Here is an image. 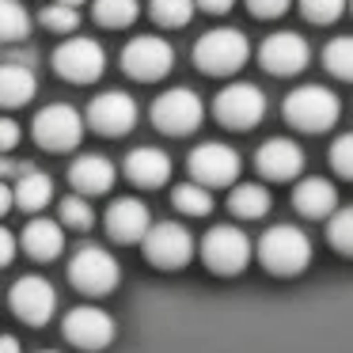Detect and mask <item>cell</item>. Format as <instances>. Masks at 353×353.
I'll return each instance as SVG.
<instances>
[{"label":"cell","instance_id":"obj_1","mask_svg":"<svg viewBox=\"0 0 353 353\" xmlns=\"http://www.w3.org/2000/svg\"><path fill=\"white\" fill-rule=\"evenodd\" d=\"M338 114H342V103L323 84H304V88L285 95V118H289V125H296L304 133L330 130L338 122Z\"/></svg>","mask_w":353,"mask_h":353},{"label":"cell","instance_id":"obj_2","mask_svg":"<svg viewBox=\"0 0 353 353\" xmlns=\"http://www.w3.org/2000/svg\"><path fill=\"white\" fill-rule=\"evenodd\" d=\"M247 57H251L247 34L236 27H216V31L201 34L198 46H194V65L209 77H228V72L243 69Z\"/></svg>","mask_w":353,"mask_h":353},{"label":"cell","instance_id":"obj_3","mask_svg":"<svg viewBox=\"0 0 353 353\" xmlns=\"http://www.w3.org/2000/svg\"><path fill=\"white\" fill-rule=\"evenodd\" d=\"M259 259L274 274H300L312 262V239L296 224H274L259 239Z\"/></svg>","mask_w":353,"mask_h":353},{"label":"cell","instance_id":"obj_4","mask_svg":"<svg viewBox=\"0 0 353 353\" xmlns=\"http://www.w3.org/2000/svg\"><path fill=\"white\" fill-rule=\"evenodd\" d=\"M118 277H122L118 259L110 251H103V247H80L69 262V281L80 292H88V296H107V292H114Z\"/></svg>","mask_w":353,"mask_h":353},{"label":"cell","instance_id":"obj_5","mask_svg":"<svg viewBox=\"0 0 353 353\" xmlns=\"http://www.w3.org/2000/svg\"><path fill=\"white\" fill-rule=\"evenodd\" d=\"M107 69V54L95 39H65L54 50V72L69 84H95Z\"/></svg>","mask_w":353,"mask_h":353},{"label":"cell","instance_id":"obj_6","mask_svg":"<svg viewBox=\"0 0 353 353\" xmlns=\"http://www.w3.org/2000/svg\"><path fill=\"white\" fill-rule=\"evenodd\" d=\"M201 259H205V266L216 270V274H239V270L251 262V239H247V232L236 228V224H216V228H209L205 239H201Z\"/></svg>","mask_w":353,"mask_h":353},{"label":"cell","instance_id":"obj_7","mask_svg":"<svg viewBox=\"0 0 353 353\" xmlns=\"http://www.w3.org/2000/svg\"><path fill=\"white\" fill-rule=\"evenodd\" d=\"M84 137V114L69 103H54L34 114V141L50 152H69Z\"/></svg>","mask_w":353,"mask_h":353},{"label":"cell","instance_id":"obj_8","mask_svg":"<svg viewBox=\"0 0 353 353\" xmlns=\"http://www.w3.org/2000/svg\"><path fill=\"white\" fill-rule=\"evenodd\" d=\"M201 118H205V107H201V99L190 88H171V92H163L160 99L152 103V125L163 133H171V137L194 133L201 125Z\"/></svg>","mask_w":353,"mask_h":353},{"label":"cell","instance_id":"obj_9","mask_svg":"<svg viewBox=\"0 0 353 353\" xmlns=\"http://www.w3.org/2000/svg\"><path fill=\"white\" fill-rule=\"evenodd\" d=\"M141 243H145V259L152 262V266H163V270H179L194 259V236L175 221L148 224Z\"/></svg>","mask_w":353,"mask_h":353},{"label":"cell","instance_id":"obj_10","mask_svg":"<svg viewBox=\"0 0 353 353\" xmlns=\"http://www.w3.org/2000/svg\"><path fill=\"white\" fill-rule=\"evenodd\" d=\"M171 65H175V50H171L168 39H156V34H141L122 50V69L141 84L163 80L171 72Z\"/></svg>","mask_w":353,"mask_h":353},{"label":"cell","instance_id":"obj_11","mask_svg":"<svg viewBox=\"0 0 353 353\" xmlns=\"http://www.w3.org/2000/svg\"><path fill=\"white\" fill-rule=\"evenodd\" d=\"M213 114H216V122L228 125V130H251V125H259L262 114H266V95L254 84H228L216 95Z\"/></svg>","mask_w":353,"mask_h":353},{"label":"cell","instance_id":"obj_12","mask_svg":"<svg viewBox=\"0 0 353 353\" xmlns=\"http://www.w3.org/2000/svg\"><path fill=\"white\" fill-rule=\"evenodd\" d=\"M8 304H12V312H16L23 323L42 327V323H50V315L57 312V292H54V285H50L46 277L27 274V277H19V281L12 285Z\"/></svg>","mask_w":353,"mask_h":353},{"label":"cell","instance_id":"obj_13","mask_svg":"<svg viewBox=\"0 0 353 353\" xmlns=\"http://www.w3.org/2000/svg\"><path fill=\"white\" fill-rule=\"evenodd\" d=\"M259 61H262V69L274 72V77H296V72H304L307 61H312V46H307V39H300L296 31H277L262 42Z\"/></svg>","mask_w":353,"mask_h":353},{"label":"cell","instance_id":"obj_14","mask_svg":"<svg viewBox=\"0 0 353 353\" xmlns=\"http://www.w3.org/2000/svg\"><path fill=\"white\" fill-rule=\"evenodd\" d=\"M88 125L103 137H122L137 125V103L125 92H103L88 103Z\"/></svg>","mask_w":353,"mask_h":353},{"label":"cell","instance_id":"obj_15","mask_svg":"<svg viewBox=\"0 0 353 353\" xmlns=\"http://www.w3.org/2000/svg\"><path fill=\"white\" fill-rule=\"evenodd\" d=\"M190 175L201 186H228L239 175V152L221 141H205L190 152Z\"/></svg>","mask_w":353,"mask_h":353},{"label":"cell","instance_id":"obj_16","mask_svg":"<svg viewBox=\"0 0 353 353\" xmlns=\"http://www.w3.org/2000/svg\"><path fill=\"white\" fill-rule=\"evenodd\" d=\"M65 338L80 350H107L114 342V319L103 307H72L65 315Z\"/></svg>","mask_w":353,"mask_h":353},{"label":"cell","instance_id":"obj_17","mask_svg":"<svg viewBox=\"0 0 353 353\" xmlns=\"http://www.w3.org/2000/svg\"><path fill=\"white\" fill-rule=\"evenodd\" d=\"M148 224H152V213H148V205L141 198H118V201H110V209H107V232H110V239H118V243H137V239H145Z\"/></svg>","mask_w":353,"mask_h":353},{"label":"cell","instance_id":"obj_18","mask_svg":"<svg viewBox=\"0 0 353 353\" xmlns=\"http://www.w3.org/2000/svg\"><path fill=\"white\" fill-rule=\"evenodd\" d=\"M254 163H259V171L266 179H277V183H281V179L300 175V168H304V148L285 141V137H274L254 152Z\"/></svg>","mask_w":353,"mask_h":353},{"label":"cell","instance_id":"obj_19","mask_svg":"<svg viewBox=\"0 0 353 353\" xmlns=\"http://www.w3.org/2000/svg\"><path fill=\"white\" fill-rule=\"evenodd\" d=\"M114 179H118L114 163L99 152L77 156L72 168H69V183H72V190H80V194H107L110 186H114Z\"/></svg>","mask_w":353,"mask_h":353},{"label":"cell","instance_id":"obj_20","mask_svg":"<svg viewBox=\"0 0 353 353\" xmlns=\"http://www.w3.org/2000/svg\"><path fill=\"white\" fill-rule=\"evenodd\" d=\"M125 175L130 183L137 186H163L171 179V160L163 148H152V145H141L125 156Z\"/></svg>","mask_w":353,"mask_h":353},{"label":"cell","instance_id":"obj_21","mask_svg":"<svg viewBox=\"0 0 353 353\" xmlns=\"http://www.w3.org/2000/svg\"><path fill=\"white\" fill-rule=\"evenodd\" d=\"M39 80L27 61H0V107H23L34 99Z\"/></svg>","mask_w":353,"mask_h":353},{"label":"cell","instance_id":"obj_22","mask_svg":"<svg viewBox=\"0 0 353 353\" xmlns=\"http://www.w3.org/2000/svg\"><path fill=\"white\" fill-rule=\"evenodd\" d=\"M61 243H65V232H61V224L57 221H27V228H23V236H19V247H23L31 259H39V262H50V259H57V251H61Z\"/></svg>","mask_w":353,"mask_h":353},{"label":"cell","instance_id":"obj_23","mask_svg":"<svg viewBox=\"0 0 353 353\" xmlns=\"http://www.w3.org/2000/svg\"><path fill=\"white\" fill-rule=\"evenodd\" d=\"M292 201H296V209L304 216H330L338 209V190H334V183L312 175L292 190Z\"/></svg>","mask_w":353,"mask_h":353},{"label":"cell","instance_id":"obj_24","mask_svg":"<svg viewBox=\"0 0 353 353\" xmlns=\"http://www.w3.org/2000/svg\"><path fill=\"white\" fill-rule=\"evenodd\" d=\"M12 194H16V205L23 209V213H39V209H46L50 198H54V179L39 168H27L23 175L12 183Z\"/></svg>","mask_w":353,"mask_h":353},{"label":"cell","instance_id":"obj_25","mask_svg":"<svg viewBox=\"0 0 353 353\" xmlns=\"http://www.w3.org/2000/svg\"><path fill=\"white\" fill-rule=\"evenodd\" d=\"M228 209L243 221H254V216H266L270 213V190L259 183H239L228 198Z\"/></svg>","mask_w":353,"mask_h":353},{"label":"cell","instance_id":"obj_26","mask_svg":"<svg viewBox=\"0 0 353 353\" xmlns=\"http://www.w3.org/2000/svg\"><path fill=\"white\" fill-rule=\"evenodd\" d=\"M171 201H175V209H179V213H186V216H205L209 209H213V194H209V186H201L198 179H194V183L175 186Z\"/></svg>","mask_w":353,"mask_h":353},{"label":"cell","instance_id":"obj_27","mask_svg":"<svg viewBox=\"0 0 353 353\" xmlns=\"http://www.w3.org/2000/svg\"><path fill=\"white\" fill-rule=\"evenodd\" d=\"M31 31V16L19 0H0V42H19Z\"/></svg>","mask_w":353,"mask_h":353},{"label":"cell","instance_id":"obj_28","mask_svg":"<svg viewBox=\"0 0 353 353\" xmlns=\"http://www.w3.org/2000/svg\"><path fill=\"white\" fill-rule=\"evenodd\" d=\"M57 221H65V228H77V232H88L95 224V213L88 205V194H69V198L57 205Z\"/></svg>","mask_w":353,"mask_h":353},{"label":"cell","instance_id":"obj_29","mask_svg":"<svg viewBox=\"0 0 353 353\" xmlns=\"http://www.w3.org/2000/svg\"><path fill=\"white\" fill-rule=\"evenodd\" d=\"M323 61H327V69L334 72V77L353 80V34H342V39L327 42V50H323Z\"/></svg>","mask_w":353,"mask_h":353},{"label":"cell","instance_id":"obj_30","mask_svg":"<svg viewBox=\"0 0 353 353\" xmlns=\"http://www.w3.org/2000/svg\"><path fill=\"white\" fill-rule=\"evenodd\" d=\"M152 8V19L156 23H163V27H186L194 19V0H152L148 4Z\"/></svg>","mask_w":353,"mask_h":353},{"label":"cell","instance_id":"obj_31","mask_svg":"<svg viewBox=\"0 0 353 353\" xmlns=\"http://www.w3.org/2000/svg\"><path fill=\"white\" fill-rule=\"evenodd\" d=\"M95 19L103 27H130L137 19V0H95Z\"/></svg>","mask_w":353,"mask_h":353},{"label":"cell","instance_id":"obj_32","mask_svg":"<svg viewBox=\"0 0 353 353\" xmlns=\"http://www.w3.org/2000/svg\"><path fill=\"white\" fill-rule=\"evenodd\" d=\"M327 236H330V243H334L342 254H353V205H342V209L330 213Z\"/></svg>","mask_w":353,"mask_h":353},{"label":"cell","instance_id":"obj_33","mask_svg":"<svg viewBox=\"0 0 353 353\" xmlns=\"http://www.w3.org/2000/svg\"><path fill=\"white\" fill-rule=\"evenodd\" d=\"M39 23L46 27V31H54V34H69V31H77L80 27V12L72 8V4H50V8H42L39 12Z\"/></svg>","mask_w":353,"mask_h":353},{"label":"cell","instance_id":"obj_34","mask_svg":"<svg viewBox=\"0 0 353 353\" xmlns=\"http://www.w3.org/2000/svg\"><path fill=\"white\" fill-rule=\"evenodd\" d=\"M300 12H304L312 23H334L345 12V0H300Z\"/></svg>","mask_w":353,"mask_h":353},{"label":"cell","instance_id":"obj_35","mask_svg":"<svg viewBox=\"0 0 353 353\" xmlns=\"http://www.w3.org/2000/svg\"><path fill=\"white\" fill-rule=\"evenodd\" d=\"M330 163H334L338 175L353 179V133H345V137H338L330 145Z\"/></svg>","mask_w":353,"mask_h":353},{"label":"cell","instance_id":"obj_36","mask_svg":"<svg viewBox=\"0 0 353 353\" xmlns=\"http://www.w3.org/2000/svg\"><path fill=\"white\" fill-rule=\"evenodd\" d=\"M247 8H251V16H259V19H277L285 8H289V0H247Z\"/></svg>","mask_w":353,"mask_h":353},{"label":"cell","instance_id":"obj_37","mask_svg":"<svg viewBox=\"0 0 353 353\" xmlns=\"http://www.w3.org/2000/svg\"><path fill=\"white\" fill-rule=\"evenodd\" d=\"M16 251H19V239L0 224V266H8V262L16 259Z\"/></svg>","mask_w":353,"mask_h":353},{"label":"cell","instance_id":"obj_38","mask_svg":"<svg viewBox=\"0 0 353 353\" xmlns=\"http://www.w3.org/2000/svg\"><path fill=\"white\" fill-rule=\"evenodd\" d=\"M16 145H19V125L12 118H0V152H8Z\"/></svg>","mask_w":353,"mask_h":353},{"label":"cell","instance_id":"obj_39","mask_svg":"<svg viewBox=\"0 0 353 353\" xmlns=\"http://www.w3.org/2000/svg\"><path fill=\"white\" fill-rule=\"evenodd\" d=\"M31 168V163H16V160H0V179H8V183H16L23 171Z\"/></svg>","mask_w":353,"mask_h":353},{"label":"cell","instance_id":"obj_40","mask_svg":"<svg viewBox=\"0 0 353 353\" xmlns=\"http://www.w3.org/2000/svg\"><path fill=\"white\" fill-rule=\"evenodd\" d=\"M12 205H16V194H12V183H8V179H0V216L8 213Z\"/></svg>","mask_w":353,"mask_h":353},{"label":"cell","instance_id":"obj_41","mask_svg":"<svg viewBox=\"0 0 353 353\" xmlns=\"http://www.w3.org/2000/svg\"><path fill=\"white\" fill-rule=\"evenodd\" d=\"M198 8H205V12H213V16H221V12H228L236 0H194Z\"/></svg>","mask_w":353,"mask_h":353},{"label":"cell","instance_id":"obj_42","mask_svg":"<svg viewBox=\"0 0 353 353\" xmlns=\"http://www.w3.org/2000/svg\"><path fill=\"white\" fill-rule=\"evenodd\" d=\"M0 353H23V345H19V338L0 334Z\"/></svg>","mask_w":353,"mask_h":353},{"label":"cell","instance_id":"obj_43","mask_svg":"<svg viewBox=\"0 0 353 353\" xmlns=\"http://www.w3.org/2000/svg\"><path fill=\"white\" fill-rule=\"evenodd\" d=\"M57 4H72V8H80V4H84V0H57Z\"/></svg>","mask_w":353,"mask_h":353},{"label":"cell","instance_id":"obj_44","mask_svg":"<svg viewBox=\"0 0 353 353\" xmlns=\"http://www.w3.org/2000/svg\"><path fill=\"white\" fill-rule=\"evenodd\" d=\"M46 353H57V350H46Z\"/></svg>","mask_w":353,"mask_h":353}]
</instances>
